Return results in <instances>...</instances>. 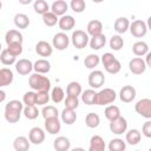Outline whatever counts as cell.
<instances>
[{"instance_id": "6da1fadb", "label": "cell", "mask_w": 151, "mask_h": 151, "mask_svg": "<svg viewBox=\"0 0 151 151\" xmlns=\"http://www.w3.org/2000/svg\"><path fill=\"white\" fill-rule=\"evenodd\" d=\"M28 85L32 90H34L37 92H40V91L48 92V90L51 88V80L45 76H41L39 73H34V74L29 76Z\"/></svg>"}, {"instance_id": "7a4b0ae2", "label": "cell", "mask_w": 151, "mask_h": 151, "mask_svg": "<svg viewBox=\"0 0 151 151\" xmlns=\"http://www.w3.org/2000/svg\"><path fill=\"white\" fill-rule=\"evenodd\" d=\"M117 94L114 92V90L112 88H104L100 90L99 92H97L96 94V99H94V105H107L111 104L116 100Z\"/></svg>"}, {"instance_id": "3957f363", "label": "cell", "mask_w": 151, "mask_h": 151, "mask_svg": "<svg viewBox=\"0 0 151 151\" xmlns=\"http://www.w3.org/2000/svg\"><path fill=\"white\" fill-rule=\"evenodd\" d=\"M134 110L142 117L150 119L151 118V99L150 98H143V99L138 100L134 105Z\"/></svg>"}, {"instance_id": "277c9868", "label": "cell", "mask_w": 151, "mask_h": 151, "mask_svg": "<svg viewBox=\"0 0 151 151\" xmlns=\"http://www.w3.org/2000/svg\"><path fill=\"white\" fill-rule=\"evenodd\" d=\"M71 41H72V45L76 48H79L80 50V48L86 47V45L88 44V35H87L86 32H84L81 29H76L72 33Z\"/></svg>"}, {"instance_id": "5b68a950", "label": "cell", "mask_w": 151, "mask_h": 151, "mask_svg": "<svg viewBox=\"0 0 151 151\" xmlns=\"http://www.w3.org/2000/svg\"><path fill=\"white\" fill-rule=\"evenodd\" d=\"M129 29L133 37L143 38V37H145V34L147 32V26L143 20H134L130 24Z\"/></svg>"}, {"instance_id": "8992f818", "label": "cell", "mask_w": 151, "mask_h": 151, "mask_svg": "<svg viewBox=\"0 0 151 151\" xmlns=\"http://www.w3.org/2000/svg\"><path fill=\"white\" fill-rule=\"evenodd\" d=\"M52 45L54 48L59 50V51H64L70 45V38L67 37L66 33L64 32H59L57 33L54 37H53V40H52Z\"/></svg>"}, {"instance_id": "52a82bcc", "label": "cell", "mask_w": 151, "mask_h": 151, "mask_svg": "<svg viewBox=\"0 0 151 151\" xmlns=\"http://www.w3.org/2000/svg\"><path fill=\"white\" fill-rule=\"evenodd\" d=\"M127 130V122L124 117H118L116 120L110 122V131L114 134H123Z\"/></svg>"}, {"instance_id": "ba28073f", "label": "cell", "mask_w": 151, "mask_h": 151, "mask_svg": "<svg viewBox=\"0 0 151 151\" xmlns=\"http://www.w3.org/2000/svg\"><path fill=\"white\" fill-rule=\"evenodd\" d=\"M105 83V76L101 71L94 70L88 74V85L92 88H99Z\"/></svg>"}, {"instance_id": "9c48e42d", "label": "cell", "mask_w": 151, "mask_h": 151, "mask_svg": "<svg viewBox=\"0 0 151 151\" xmlns=\"http://www.w3.org/2000/svg\"><path fill=\"white\" fill-rule=\"evenodd\" d=\"M28 140L29 143L34 144V145H39L41 144L44 140H45V132L42 129L35 126V127H32L28 132Z\"/></svg>"}, {"instance_id": "30bf717a", "label": "cell", "mask_w": 151, "mask_h": 151, "mask_svg": "<svg viewBox=\"0 0 151 151\" xmlns=\"http://www.w3.org/2000/svg\"><path fill=\"white\" fill-rule=\"evenodd\" d=\"M129 68L130 71L133 73V74H142L145 72L146 70V65H145V61L142 59V58H133L130 60L129 63Z\"/></svg>"}, {"instance_id": "8fae6325", "label": "cell", "mask_w": 151, "mask_h": 151, "mask_svg": "<svg viewBox=\"0 0 151 151\" xmlns=\"http://www.w3.org/2000/svg\"><path fill=\"white\" fill-rule=\"evenodd\" d=\"M119 98L123 103H131L136 98V88L131 85H125L120 88Z\"/></svg>"}, {"instance_id": "7c38bea8", "label": "cell", "mask_w": 151, "mask_h": 151, "mask_svg": "<svg viewBox=\"0 0 151 151\" xmlns=\"http://www.w3.org/2000/svg\"><path fill=\"white\" fill-rule=\"evenodd\" d=\"M15 70L21 76H27L33 70V64L28 59H20L15 63Z\"/></svg>"}, {"instance_id": "4fadbf2b", "label": "cell", "mask_w": 151, "mask_h": 151, "mask_svg": "<svg viewBox=\"0 0 151 151\" xmlns=\"http://www.w3.org/2000/svg\"><path fill=\"white\" fill-rule=\"evenodd\" d=\"M45 129L50 134H57L61 129V124L58 118H48L45 119Z\"/></svg>"}, {"instance_id": "5bb4252c", "label": "cell", "mask_w": 151, "mask_h": 151, "mask_svg": "<svg viewBox=\"0 0 151 151\" xmlns=\"http://www.w3.org/2000/svg\"><path fill=\"white\" fill-rule=\"evenodd\" d=\"M53 147L55 151H68L71 147V142L68 138L60 136L53 140Z\"/></svg>"}, {"instance_id": "9a60e30c", "label": "cell", "mask_w": 151, "mask_h": 151, "mask_svg": "<svg viewBox=\"0 0 151 151\" xmlns=\"http://www.w3.org/2000/svg\"><path fill=\"white\" fill-rule=\"evenodd\" d=\"M88 151H105V142H104V139L98 134L92 136L91 139H90Z\"/></svg>"}, {"instance_id": "2e32d148", "label": "cell", "mask_w": 151, "mask_h": 151, "mask_svg": "<svg viewBox=\"0 0 151 151\" xmlns=\"http://www.w3.org/2000/svg\"><path fill=\"white\" fill-rule=\"evenodd\" d=\"M58 25H59V28L61 31H71L74 25H76V20L72 15H63L59 20H58Z\"/></svg>"}, {"instance_id": "e0dca14e", "label": "cell", "mask_w": 151, "mask_h": 151, "mask_svg": "<svg viewBox=\"0 0 151 151\" xmlns=\"http://www.w3.org/2000/svg\"><path fill=\"white\" fill-rule=\"evenodd\" d=\"M67 8H68V5H67V2L64 1V0H57V1H54V2L51 5V12H52L53 14H55L57 17H58V15H61V17L65 15Z\"/></svg>"}, {"instance_id": "ac0fdd59", "label": "cell", "mask_w": 151, "mask_h": 151, "mask_svg": "<svg viewBox=\"0 0 151 151\" xmlns=\"http://www.w3.org/2000/svg\"><path fill=\"white\" fill-rule=\"evenodd\" d=\"M22 40H24L22 34H21L19 31H17V29H9V31H7L6 34H5V41H6L7 45L14 44V42L22 44Z\"/></svg>"}, {"instance_id": "d6986e66", "label": "cell", "mask_w": 151, "mask_h": 151, "mask_svg": "<svg viewBox=\"0 0 151 151\" xmlns=\"http://www.w3.org/2000/svg\"><path fill=\"white\" fill-rule=\"evenodd\" d=\"M35 52L41 57H50L53 52V47L47 41L41 40L35 45Z\"/></svg>"}, {"instance_id": "ffe728a7", "label": "cell", "mask_w": 151, "mask_h": 151, "mask_svg": "<svg viewBox=\"0 0 151 151\" xmlns=\"http://www.w3.org/2000/svg\"><path fill=\"white\" fill-rule=\"evenodd\" d=\"M13 72L9 68H0V87H5L12 84L13 81Z\"/></svg>"}, {"instance_id": "44dd1931", "label": "cell", "mask_w": 151, "mask_h": 151, "mask_svg": "<svg viewBox=\"0 0 151 151\" xmlns=\"http://www.w3.org/2000/svg\"><path fill=\"white\" fill-rule=\"evenodd\" d=\"M129 26H130V21H129V19L125 18V17L117 18L116 21H114V25H113L114 31L118 33V35L125 33V32L129 29Z\"/></svg>"}, {"instance_id": "7402d4cb", "label": "cell", "mask_w": 151, "mask_h": 151, "mask_svg": "<svg viewBox=\"0 0 151 151\" xmlns=\"http://www.w3.org/2000/svg\"><path fill=\"white\" fill-rule=\"evenodd\" d=\"M33 70L35 71V73H39V74H45V73H48L50 70H51V64L48 60L46 59H39L37 60L34 64H33Z\"/></svg>"}, {"instance_id": "603a6c76", "label": "cell", "mask_w": 151, "mask_h": 151, "mask_svg": "<svg viewBox=\"0 0 151 151\" xmlns=\"http://www.w3.org/2000/svg\"><path fill=\"white\" fill-rule=\"evenodd\" d=\"M87 35L90 34L91 37H96L101 34L103 32V24L99 20H91L87 24Z\"/></svg>"}, {"instance_id": "cb8c5ba5", "label": "cell", "mask_w": 151, "mask_h": 151, "mask_svg": "<svg viewBox=\"0 0 151 151\" xmlns=\"http://www.w3.org/2000/svg\"><path fill=\"white\" fill-rule=\"evenodd\" d=\"M13 147L15 151H28L29 150V140L24 136H19L13 142Z\"/></svg>"}, {"instance_id": "d4e9b609", "label": "cell", "mask_w": 151, "mask_h": 151, "mask_svg": "<svg viewBox=\"0 0 151 151\" xmlns=\"http://www.w3.org/2000/svg\"><path fill=\"white\" fill-rule=\"evenodd\" d=\"M88 44H90V47L92 50H100L105 46L106 44V37L101 33L99 35H96V37H92L91 40H88Z\"/></svg>"}, {"instance_id": "484cf974", "label": "cell", "mask_w": 151, "mask_h": 151, "mask_svg": "<svg viewBox=\"0 0 151 151\" xmlns=\"http://www.w3.org/2000/svg\"><path fill=\"white\" fill-rule=\"evenodd\" d=\"M132 52L138 58L143 57V55H145L149 52V46H147V44L145 41H137L132 46Z\"/></svg>"}, {"instance_id": "4316f807", "label": "cell", "mask_w": 151, "mask_h": 151, "mask_svg": "<svg viewBox=\"0 0 151 151\" xmlns=\"http://www.w3.org/2000/svg\"><path fill=\"white\" fill-rule=\"evenodd\" d=\"M61 120L63 123H65L66 125H72L76 123L77 120V113L74 112V110H68V109H64L61 112Z\"/></svg>"}, {"instance_id": "83f0119b", "label": "cell", "mask_w": 151, "mask_h": 151, "mask_svg": "<svg viewBox=\"0 0 151 151\" xmlns=\"http://www.w3.org/2000/svg\"><path fill=\"white\" fill-rule=\"evenodd\" d=\"M104 114H105V117H106L107 120L113 122V120H116L118 117H120V110H119V107L116 106V105H109V106L105 109Z\"/></svg>"}, {"instance_id": "f1b7e54d", "label": "cell", "mask_w": 151, "mask_h": 151, "mask_svg": "<svg viewBox=\"0 0 151 151\" xmlns=\"http://www.w3.org/2000/svg\"><path fill=\"white\" fill-rule=\"evenodd\" d=\"M140 138H142V134L137 129H131L129 132H126V136H125V139L130 145H137L140 142Z\"/></svg>"}, {"instance_id": "f546056e", "label": "cell", "mask_w": 151, "mask_h": 151, "mask_svg": "<svg viewBox=\"0 0 151 151\" xmlns=\"http://www.w3.org/2000/svg\"><path fill=\"white\" fill-rule=\"evenodd\" d=\"M14 25L18 27V28H21V29H25L28 27L29 25V19L26 14L24 13H18L14 15Z\"/></svg>"}, {"instance_id": "4dcf8cb0", "label": "cell", "mask_w": 151, "mask_h": 151, "mask_svg": "<svg viewBox=\"0 0 151 151\" xmlns=\"http://www.w3.org/2000/svg\"><path fill=\"white\" fill-rule=\"evenodd\" d=\"M85 124H86V126L90 127V129H96V127H98V125L100 124V118H99V116H98L97 113L90 112V113H87L86 117H85Z\"/></svg>"}, {"instance_id": "1f68e13d", "label": "cell", "mask_w": 151, "mask_h": 151, "mask_svg": "<svg viewBox=\"0 0 151 151\" xmlns=\"http://www.w3.org/2000/svg\"><path fill=\"white\" fill-rule=\"evenodd\" d=\"M66 93L70 97H78L81 94V85L78 81H71L66 87Z\"/></svg>"}, {"instance_id": "d6a6232c", "label": "cell", "mask_w": 151, "mask_h": 151, "mask_svg": "<svg viewBox=\"0 0 151 151\" xmlns=\"http://www.w3.org/2000/svg\"><path fill=\"white\" fill-rule=\"evenodd\" d=\"M33 9L35 13L44 15L45 13L50 12V6L45 0H35L33 4Z\"/></svg>"}, {"instance_id": "836d02e7", "label": "cell", "mask_w": 151, "mask_h": 151, "mask_svg": "<svg viewBox=\"0 0 151 151\" xmlns=\"http://www.w3.org/2000/svg\"><path fill=\"white\" fill-rule=\"evenodd\" d=\"M125 149H126V144L120 138L111 139L109 143V150L110 151H125Z\"/></svg>"}, {"instance_id": "e575fe53", "label": "cell", "mask_w": 151, "mask_h": 151, "mask_svg": "<svg viewBox=\"0 0 151 151\" xmlns=\"http://www.w3.org/2000/svg\"><path fill=\"white\" fill-rule=\"evenodd\" d=\"M96 94L97 92L92 88H88V90H85L81 94V100L84 104L86 105H94V99H96Z\"/></svg>"}, {"instance_id": "d590c367", "label": "cell", "mask_w": 151, "mask_h": 151, "mask_svg": "<svg viewBox=\"0 0 151 151\" xmlns=\"http://www.w3.org/2000/svg\"><path fill=\"white\" fill-rule=\"evenodd\" d=\"M99 63H100V58H99V55H97V54H88V55L84 59V65H85V67H86V68H90V70H92V68H94L96 66H98Z\"/></svg>"}, {"instance_id": "8d00e7d4", "label": "cell", "mask_w": 151, "mask_h": 151, "mask_svg": "<svg viewBox=\"0 0 151 151\" xmlns=\"http://www.w3.org/2000/svg\"><path fill=\"white\" fill-rule=\"evenodd\" d=\"M64 98H65L64 90H63L60 86L53 87L52 93H51V99H52V101L55 103V104H59V103H61V101L64 100Z\"/></svg>"}, {"instance_id": "74e56055", "label": "cell", "mask_w": 151, "mask_h": 151, "mask_svg": "<svg viewBox=\"0 0 151 151\" xmlns=\"http://www.w3.org/2000/svg\"><path fill=\"white\" fill-rule=\"evenodd\" d=\"M41 114L45 119H48V118H58V110L55 106L53 105H47V106H44L42 111H41Z\"/></svg>"}, {"instance_id": "f35d334b", "label": "cell", "mask_w": 151, "mask_h": 151, "mask_svg": "<svg viewBox=\"0 0 151 151\" xmlns=\"http://www.w3.org/2000/svg\"><path fill=\"white\" fill-rule=\"evenodd\" d=\"M58 20H59L58 17H57L55 14H53L51 11L47 12V13H45V14L42 15V22H44L47 27H53L54 25H57Z\"/></svg>"}, {"instance_id": "ab89813d", "label": "cell", "mask_w": 151, "mask_h": 151, "mask_svg": "<svg viewBox=\"0 0 151 151\" xmlns=\"http://www.w3.org/2000/svg\"><path fill=\"white\" fill-rule=\"evenodd\" d=\"M124 46V40L120 35L116 34V35H112V38L110 39V47L113 50V51H120Z\"/></svg>"}, {"instance_id": "60d3db41", "label": "cell", "mask_w": 151, "mask_h": 151, "mask_svg": "<svg viewBox=\"0 0 151 151\" xmlns=\"http://www.w3.org/2000/svg\"><path fill=\"white\" fill-rule=\"evenodd\" d=\"M0 61L6 65V66H9L12 64L15 63V57L13 54H11L7 50H2L1 53H0Z\"/></svg>"}, {"instance_id": "b9f144b4", "label": "cell", "mask_w": 151, "mask_h": 151, "mask_svg": "<svg viewBox=\"0 0 151 151\" xmlns=\"http://www.w3.org/2000/svg\"><path fill=\"white\" fill-rule=\"evenodd\" d=\"M22 111H24V116H25L27 119H29V120H33V119L38 118V116H39V111H38V109H37L35 105L26 106Z\"/></svg>"}, {"instance_id": "7bdbcfd3", "label": "cell", "mask_w": 151, "mask_h": 151, "mask_svg": "<svg viewBox=\"0 0 151 151\" xmlns=\"http://www.w3.org/2000/svg\"><path fill=\"white\" fill-rule=\"evenodd\" d=\"M104 68H105V71H106L107 73H110V74H116V73H118V72L120 71L122 65H120V61H119V60L114 59L112 63H110L109 65L104 66Z\"/></svg>"}, {"instance_id": "ee69618b", "label": "cell", "mask_w": 151, "mask_h": 151, "mask_svg": "<svg viewBox=\"0 0 151 151\" xmlns=\"http://www.w3.org/2000/svg\"><path fill=\"white\" fill-rule=\"evenodd\" d=\"M20 116H21V112L12 111V110H5V119H6L8 123H12V124H13V123L19 122Z\"/></svg>"}, {"instance_id": "f6af8a7d", "label": "cell", "mask_w": 151, "mask_h": 151, "mask_svg": "<svg viewBox=\"0 0 151 151\" xmlns=\"http://www.w3.org/2000/svg\"><path fill=\"white\" fill-rule=\"evenodd\" d=\"M48 100H50L48 92H46V91L37 92V96H35V105H45V104L48 103Z\"/></svg>"}, {"instance_id": "bcb514c9", "label": "cell", "mask_w": 151, "mask_h": 151, "mask_svg": "<svg viewBox=\"0 0 151 151\" xmlns=\"http://www.w3.org/2000/svg\"><path fill=\"white\" fill-rule=\"evenodd\" d=\"M5 110H12V111H18V112H21L24 110V104L20 101V100H9L6 106H5Z\"/></svg>"}, {"instance_id": "7dc6e473", "label": "cell", "mask_w": 151, "mask_h": 151, "mask_svg": "<svg viewBox=\"0 0 151 151\" xmlns=\"http://www.w3.org/2000/svg\"><path fill=\"white\" fill-rule=\"evenodd\" d=\"M6 50L17 58L18 55H20L22 53V44H19V42L9 44V45H7V48Z\"/></svg>"}, {"instance_id": "c3c4849f", "label": "cell", "mask_w": 151, "mask_h": 151, "mask_svg": "<svg viewBox=\"0 0 151 151\" xmlns=\"http://www.w3.org/2000/svg\"><path fill=\"white\" fill-rule=\"evenodd\" d=\"M70 6H71V9H72L73 12H76V13H81V12L85 9L86 4H85L84 0H72L71 4H70Z\"/></svg>"}, {"instance_id": "681fc988", "label": "cell", "mask_w": 151, "mask_h": 151, "mask_svg": "<svg viewBox=\"0 0 151 151\" xmlns=\"http://www.w3.org/2000/svg\"><path fill=\"white\" fill-rule=\"evenodd\" d=\"M35 96L37 93L33 92V91H28L24 94L22 97V101L26 106H32V105H35Z\"/></svg>"}, {"instance_id": "f907efd6", "label": "cell", "mask_w": 151, "mask_h": 151, "mask_svg": "<svg viewBox=\"0 0 151 151\" xmlns=\"http://www.w3.org/2000/svg\"><path fill=\"white\" fill-rule=\"evenodd\" d=\"M79 106V99L78 97H70L67 96L65 99V109L68 110H76Z\"/></svg>"}, {"instance_id": "816d5d0a", "label": "cell", "mask_w": 151, "mask_h": 151, "mask_svg": "<svg viewBox=\"0 0 151 151\" xmlns=\"http://www.w3.org/2000/svg\"><path fill=\"white\" fill-rule=\"evenodd\" d=\"M114 59H116L114 55H113L112 53H109V52H107V53H104V54L101 55V59H100V60H101L103 65L106 66V65H109L110 63H112Z\"/></svg>"}, {"instance_id": "f5cc1de1", "label": "cell", "mask_w": 151, "mask_h": 151, "mask_svg": "<svg viewBox=\"0 0 151 151\" xmlns=\"http://www.w3.org/2000/svg\"><path fill=\"white\" fill-rule=\"evenodd\" d=\"M142 132L143 134L146 137V138H151V122L147 120L143 124V127H142Z\"/></svg>"}, {"instance_id": "db71d44e", "label": "cell", "mask_w": 151, "mask_h": 151, "mask_svg": "<svg viewBox=\"0 0 151 151\" xmlns=\"http://www.w3.org/2000/svg\"><path fill=\"white\" fill-rule=\"evenodd\" d=\"M145 55H146V61H145L146 67H147V66H151V53H150V52H147Z\"/></svg>"}, {"instance_id": "11a10c76", "label": "cell", "mask_w": 151, "mask_h": 151, "mask_svg": "<svg viewBox=\"0 0 151 151\" xmlns=\"http://www.w3.org/2000/svg\"><path fill=\"white\" fill-rule=\"evenodd\" d=\"M5 99H6V92L0 90V103H2Z\"/></svg>"}, {"instance_id": "9f6ffc18", "label": "cell", "mask_w": 151, "mask_h": 151, "mask_svg": "<svg viewBox=\"0 0 151 151\" xmlns=\"http://www.w3.org/2000/svg\"><path fill=\"white\" fill-rule=\"evenodd\" d=\"M71 151H85L83 147H74V149H72Z\"/></svg>"}, {"instance_id": "6f0895ef", "label": "cell", "mask_w": 151, "mask_h": 151, "mask_svg": "<svg viewBox=\"0 0 151 151\" xmlns=\"http://www.w3.org/2000/svg\"><path fill=\"white\" fill-rule=\"evenodd\" d=\"M1 7H2V4H1V1H0V9H1Z\"/></svg>"}, {"instance_id": "680465c9", "label": "cell", "mask_w": 151, "mask_h": 151, "mask_svg": "<svg viewBox=\"0 0 151 151\" xmlns=\"http://www.w3.org/2000/svg\"><path fill=\"white\" fill-rule=\"evenodd\" d=\"M0 51H1V44H0Z\"/></svg>"}, {"instance_id": "91938a15", "label": "cell", "mask_w": 151, "mask_h": 151, "mask_svg": "<svg viewBox=\"0 0 151 151\" xmlns=\"http://www.w3.org/2000/svg\"><path fill=\"white\" fill-rule=\"evenodd\" d=\"M136 151H140V150H136Z\"/></svg>"}]
</instances>
